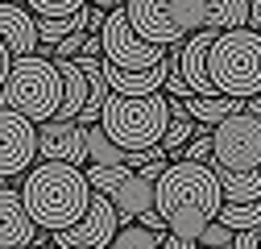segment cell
<instances>
[{"mask_svg": "<svg viewBox=\"0 0 261 249\" xmlns=\"http://www.w3.org/2000/svg\"><path fill=\"white\" fill-rule=\"evenodd\" d=\"M112 204H116V212H120V220L128 225V220H137L141 212H149L153 208V179H145L141 170H133L116 191H112Z\"/></svg>", "mask_w": 261, "mask_h": 249, "instance_id": "9a60e30c", "label": "cell"}, {"mask_svg": "<svg viewBox=\"0 0 261 249\" xmlns=\"http://www.w3.org/2000/svg\"><path fill=\"white\" fill-rule=\"evenodd\" d=\"M54 67H58V75H62V108H58V116H62V120H75L79 108L87 104L91 79H87V71L79 67L75 58H54Z\"/></svg>", "mask_w": 261, "mask_h": 249, "instance_id": "5bb4252c", "label": "cell"}, {"mask_svg": "<svg viewBox=\"0 0 261 249\" xmlns=\"http://www.w3.org/2000/svg\"><path fill=\"white\" fill-rule=\"evenodd\" d=\"M87 13H91V5H87V9H79V13H71V17H38L42 46H58L62 38H71L75 29H87Z\"/></svg>", "mask_w": 261, "mask_h": 249, "instance_id": "ffe728a7", "label": "cell"}, {"mask_svg": "<svg viewBox=\"0 0 261 249\" xmlns=\"http://www.w3.org/2000/svg\"><path fill=\"white\" fill-rule=\"evenodd\" d=\"M162 245V233L145 229L141 220H128L124 229H116V237L108 241V249H158Z\"/></svg>", "mask_w": 261, "mask_h": 249, "instance_id": "44dd1931", "label": "cell"}, {"mask_svg": "<svg viewBox=\"0 0 261 249\" xmlns=\"http://www.w3.org/2000/svg\"><path fill=\"white\" fill-rule=\"evenodd\" d=\"M0 38L9 42L13 58L21 54H38L42 50V34H38V13L21 5V0H0Z\"/></svg>", "mask_w": 261, "mask_h": 249, "instance_id": "7c38bea8", "label": "cell"}, {"mask_svg": "<svg viewBox=\"0 0 261 249\" xmlns=\"http://www.w3.org/2000/svg\"><path fill=\"white\" fill-rule=\"evenodd\" d=\"M71 249H95V245H71Z\"/></svg>", "mask_w": 261, "mask_h": 249, "instance_id": "836d02e7", "label": "cell"}, {"mask_svg": "<svg viewBox=\"0 0 261 249\" xmlns=\"http://www.w3.org/2000/svg\"><path fill=\"white\" fill-rule=\"evenodd\" d=\"M29 9H34L38 17H71L79 9H87L91 0H25Z\"/></svg>", "mask_w": 261, "mask_h": 249, "instance_id": "cb8c5ba5", "label": "cell"}, {"mask_svg": "<svg viewBox=\"0 0 261 249\" xmlns=\"http://www.w3.org/2000/svg\"><path fill=\"white\" fill-rule=\"evenodd\" d=\"M191 137H195V116H174L170 129H166V137H162V150H166L170 162L182 158V145H187Z\"/></svg>", "mask_w": 261, "mask_h": 249, "instance_id": "7402d4cb", "label": "cell"}, {"mask_svg": "<svg viewBox=\"0 0 261 249\" xmlns=\"http://www.w3.org/2000/svg\"><path fill=\"white\" fill-rule=\"evenodd\" d=\"M182 158L187 162H212L216 158V145H212V129L207 133H195L187 145H182Z\"/></svg>", "mask_w": 261, "mask_h": 249, "instance_id": "d4e9b609", "label": "cell"}, {"mask_svg": "<svg viewBox=\"0 0 261 249\" xmlns=\"http://www.w3.org/2000/svg\"><path fill=\"white\" fill-rule=\"evenodd\" d=\"M232 249H261V229H241L232 237Z\"/></svg>", "mask_w": 261, "mask_h": 249, "instance_id": "4316f807", "label": "cell"}, {"mask_svg": "<svg viewBox=\"0 0 261 249\" xmlns=\"http://www.w3.org/2000/svg\"><path fill=\"white\" fill-rule=\"evenodd\" d=\"M124 13H128L133 29H137L145 42L178 46L187 38L182 17H178V0H124Z\"/></svg>", "mask_w": 261, "mask_h": 249, "instance_id": "30bf717a", "label": "cell"}, {"mask_svg": "<svg viewBox=\"0 0 261 249\" xmlns=\"http://www.w3.org/2000/svg\"><path fill=\"white\" fill-rule=\"evenodd\" d=\"M38 158H46V162H71V166L91 162L87 158V124L62 120V116L42 120L38 124Z\"/></svg>", "mask_w": 261, "mask_h": 249, "instance_id": "8fae6325", "label": "cell"}, {"mask_svg": "<svg viewBox=\"0 0 261 249\" xmlns=\"http://www.w3.org/2000/svg\"><path fill=\"white\" fill-rule=\"evenodd\" d=\"M91 5H95V9H120L124 0H91Z\"/></svg>", "mask_w": 261, "mask_h": 249, "instance_id": "1f68e13d", "label": "cell"}, {"mask_svg": "<svg viewBox=\"0 0 261 249\" xmlns=\"http://www.w3.org/2000/svg\"><path fill=\"white\" fill-rule=\"evenodd\" d=\"M87 158H91V166H120V162H128V150L108 137L104 124H87Z\"/></svg>", "mask_w": 261, "mask_h": 249, "instance_id": "ac0fdd59", "label": "cell"}, {"mask_svg": "<svg viewBox=\"0 0 261 249\" xmlns=\"http://www.w3.org/2000/svg\"><path fill=\"white\" fill-rule=\"evenodd\" d=\"M100 42H104V58L116 62V67H124V71H145V67H158V62L166 58V50H162L158 42H145L137 29H133L124 5L120 9H108Z\"/></svg>", "mask_w": 261, "mask_h": 249, "instance_id": "52a82bcc", "label": "cell"}, {"mask_svg": "<svg viewBox=\"0 0 261 249\" xmlns=\"http://www.w3.org/2000/svg\"><path fill=\"white\" fill-rule=\"evenodd\" d=\"M207 75L220 87V96H261V29H220L207 46Z\"/></svg>", "mask_w": 261, "mask_h": 249, "instance_id": "3957f363", "label": "cell"}, {"mask_svg": "<svg viewBox=\"0 0 261 249\" xmlns=\"http://www.w3.org/2000/svg\"><path fill=\"white\" fill-rule=\"evenodd\" d=\"M0 104L17 108L29 120H50L62 108V75L54 67V58L46 54H21L13 58V71L0 87Z\"/></svg>", "mask_w": 261, "mask_h": 249, "instance_id": "5b68a950", "label": "cell"}, {"mask_svg": "<svg viewBox=\"0 0 261 249\" xmlns=\"http://www.w3.org/2000/svg\"><path fill=\"white\" fill-rule=\"evenodd\" d=\"M232 237H237V233H232V229H228V225L220 220V216H216V220H212V225L199 233V245H207V249H220V245H232Z\"/></svg>", "mask_w": 261, "mask_h": 249, "instance_id": "484cf974", "label": "cell"}, {"mask_svg": "<svg viewBox=\"0 0 261 249\" xmlns=\"http://www.w3.org/2000/svg\"><path fill=\"white\" fill-rule=\"evenodd\" d=\"M38 237V220L29 216L21 191L0 187V249H21Z\"/></svg>", "mask_w": 261, "mask_h": 249, "instance_id": "4fadbf2b", "label": "cell"}, {"mask_svg": "<svg viewBox=\"0 0 261 249\" xmlns=\"http://www.w3.org/2000/svg\"><path fill=\"white\" fill-rule=\"evenodd\" d=\"M21 200L29 208V216L38 220V229L58 233V229H71L83 220V212L91 204V183L83 166L71 162H38L25 170L21 183Z\"/></svg>", "mask_w": 261, "mask_h": 249, "instance_id": "7a4b0ae2", "label": "cell"}, {"mask_svg": "<svg viewBox=\"0 0 261 249\" xmlns=\"http://www.w3.org/2000/svg\"><path fill=\"white\" fill-rule=\"evenodd\" d=\"M207 29H245L249 25V0H203Z\"/></svg>", "mask_w": 261, "mask_h": 249, "instance_id": "d6986e66", "label": "cell"}, {"mask_svg": "<svg viewBox=\"0 0 261 249\" xmlns=\"http://www.w3.org/2000/svg\"><path fill=\"white\" fill-rule=\"evenodd\" d=\"M38 158V120L0 104V179L25 175Z\"/></svg>", "mask_w": 261, "mask_h": 249, "instance_id": "ba28073f", "label": "cell"}, {"mask_svg": "<svg viewBox=\"0 0 261 249\" xmlns=\"http://www.w3.org/2000/svg\"><path fill=\"white\" fill-rule=\"evenodd\" d=\"M158 249H199V241H187V237L170 233V237H162V245H158Z\"/></svg>", "mask_w": 261, "mask_h": 249, "instance_id": "f546056e", "label": "cell"}, {"mask_svg": "<svg viewBox=\"0 0 261 249\" xmlns=\"http://www.w3.org/2000/svg\"><path fill=\"white\" fill-rule=\"evenodd\" d=\"M166 166H170V158H166V154H162V158H149V162H145V166H141V175H145V179H153V183H158V179H162V175H166Z\"/></svg>", "mask_w": 261, "mask_h": 249, "instance_id": "83f0119b", "label": "cell"}, {"mask_svg": "<svg viewBox=\"0 0 261 249\" xmlns=\"http://www.w3.org/2000/svg\"><path fill=\"white\" fill-rule=\"evenodd\" d=\"M120 225H124V220H120V212H116L112 195L91 191V204H87V212H83V220L71 225V229H58V233H50V237H54L58 249H71V245H95V249H108V241L116 237Z\"/></svg>", "mask_w": 261, "mask_h": 249, "instance_id": "9c48e42d", "label": "cell"}, {"mask_svg": "<svg viewBox=\"0 0 261 249\" xmlns=\"http://www.w3.org/2000/svg\"><path fill=\"white\" fill-rule=\"evenodd\" d=\"M249 25L261 29V0H249Z\"/></svg>", "mask_w": 261, "mask_h": 249, "instance_id": "4dcf8cb0", "label": "cell"}, {"mask_svg": "<svg viewBox=\"0 0 261 249\" xmlns=\"http://www.w3.org/2000/svg\"><path fill=\"white\" fill-rule=\"evenodd\" d=\"M245 104L249 100H237V96H187V112L199 124H220L224 116L245 112Z\"/></svg>", "mask_w": 261, "mask_h": 249, "instance_id": "2e32d148", "label": "cell"}, {"mask_svg": "<svg viewBox=\"0 0 261 249\" xmlns=\"http://www.w3.org/2000/svg\"><path fill=\"white\" fill-rule=\"evenodd\" d=\"M224 187V204H249L261 200V166L253 170H216Z\"/></svg>", "mask_w": 261, "mask_h": 249, "instance_id": "e0dca14e", "label": "cell"}, {"mask_svg": "<svg viewBox=\"0 0 261 249\" xmlns=\"http://www.w3.org/2000/svg\"><path fill=\"white\" fill-rule=\"evenodd\" d=\"M199 249H207V245H199Z\"/></svg>", "mask_w": 261, "mask_h": 249, "instance_id": "e575fe53", "label": "cell"}, {"mask_svg": "<svg viewBox=\"0 0 261 249\" xmlns=\"http://www.w3.org/2000/svg\"><path fill=\"white\" fill-rule=\"evenodd\" d=\"M9 71H13V50H9V42H5V38H0V87H5Z\"/></svg>", "mask_w": 261, "mask_h": 249, "instance_id": "f1b7e54d", "label": "cell"}, {"mask_svg": "<svg viewBox=\"0 0 261 249\" xmlns=\"http://www.w3.org/2000/svg\"><path fill=\"white\" fill-rule=\"evenodd\" d=\"M212 145H216V170H253L261 166V116L232 112L220 124H212Z\"/></svg>", "mask_w": 261, "mask_h": 249, "instance_id": "8992f818", "label": "cell"}, {"mask_svg": "<svg viewBox=\"0 0 261 249\" xmlns=\"http://www.w3.org/2000/svg\"><path fill=\"white\" fill-rule=\"evenodd\" d=\"M153 208L166 216V229L187 237V241H199V233L220 216L224 208V187L216 166L207 162H170L166 175L153 183Z\"/></svg>", "mask_w": 261, "mask_h": 249, "instance_id": "6da1fadb", "label": "cell"}, {"mask_svg": "<svg viewBox=\"0 0 261 249\" xmlns=\"http://www.w3.org/2000/svg\"><path fill=\"white\" fill-rule=\"evenodd\" d=\"M100 124L124 150H153V145H162V137L170 129V96H162V91L120 96V91H112L100 112Z\"/></svg>", "mask_w": 261, "mask_h": 249, "instance_id": "277c9868", "label": "cell"}, {"mask_svg": "<svg viewBox=\"0 0 261 249\" xmlns=\"http://www.w3.org/2000/svg\"><path fill=\"white\" fill-rule=\"evenodd\" d=\"M21 249H42V245H34V241H29V245H21Z\"/></svg>", "mask_w": 261, "mask_h": 249, "instance_id": "d6a6232c", "label": "cell"}, {"mask_svg": "<svg viewBox=\"0 0 261 249\" xmlns=\"http://www.w3.org/2000/svg\"><path fill=\"white\" fill-rule=\"evenodd\" d=\"M128 175H133V166H128V162H120V166H87V183H91V191H104V195H112Z\"/></svg>", "mask_w": 261, "mask_h": 249, "instance_id": "603a6c76", "label": "cell"}]
</instances>
